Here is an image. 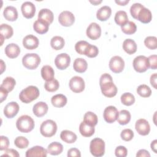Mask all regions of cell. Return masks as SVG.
Returning a JSON list of instances; mask_svg holds the SVG:
<instances>
[{
    "label": "cell",
    "mask_w": 157,
    "mask_h": 157,
    "mask_svg": "<svg viewBox=\"0 0 157 157\" xmlns=\"http://www.w3.org/2000/svg\"><path fill=\"white\" fill-rule=\"evenodd\" d=\"M99 85L102 93L105 97L112 98L117 93L118 89L113 83L112 77L109 74L104 73L101 75L99 79Z\"/></svg>",
    "instance_id": "cell-1"
},
{
    "label": "cell",
    "mask_w": 157,
    "mask_h": 157,
    "mask_svg": "<svg viewBox=\"0 0 157 157\" xmlns=\"http://www.w3.org/2000/svg\"><path fill=\"white\" fill-rule=\"evenodd\" d=\"M39 90L36 86L30 85L22 90L19 94V99L25 104L30 103L39 96Z\"/></svg>",
    "instance_id": "cell-2"
},
{
    "label": "cell",
    "mask_w": 157,
    "mask_h": 157,
    "mask_svg": "<svg viewBox=\"0 0 157 157\" xmlns=\"http://www.w3.org/2000/svg\"><path fill=\"white\" fill-rule=\"evenodd\" d=\"M34 120L30 116L27 115L20 116L16 121L17 128L21 132H29L34 129Z\"/></svg>",
    "instance_id": "cell-3"
},
{
    "label": "cell",
    "mask_w": 157,
    "mask_h": 157,
    "mask_svg": "<svg viewBox=\"0 0 157 157\" xmlns=\"http://www.w3.org/2000/svg\"><path fill=\"white\" fill-rule=\"evenodd\" d=\"M90 151L95 157L102 156L105 153V142L100 138H94L91 140Z\"/></svg>",
    "instance_id": "cell-4"
},
{
    "label": "cell",
    "mask_w": 157,
    "mask_h": 157,
    "mask_svg": "<svg viewBox=\"0 0 157 157\" xmlns=\"http://www.w3.org/2000/svg\"><path fill=\"white\" fill-rule=\"evenodd\" d=\"M57 131V125L52 120H47L42 123L40 126V132L45 137L53 136Z\"/></svg>",
    "instance_id": "cell-5"
},
{
    "label": "cell",
    "mask_w": 157,
    "mask_h": 157,
    "mask_svg": "<svg viewBox=\"0 0 157 157\" xmlns=\"http://www.w3.org/2000/svg\"><path fill=\"white\" fill-rule=\"evenodd\" d=\"M40 63V56L34 53H26L22 58L23 65L28 69H36Z\"/></svg>",
    "instance_id": "cell-6"
},
{
    "label": "cell",
    "mask_w": 157,
    "mask_h": 157,
    "mask_svg": "<svg viewBox=\"0 0 157 157\" xmlns=\"http://www.w3.org/2000/svg\"><path fill=\"white\" fill-rule=\"evenodd\" d=\"M132 65L134 70L139 73L145 72L150 67L148 59L144 55L136 56L133 60Z\"/></svg>",
    "instance_id": "cell-7"
},
{
    "label": "cell",
    "mask_w": 157,
    "mask_h": 157,
    "mask_svg": "<svg viewBox=\"0 0 157 157\" xmlns=\"http://www.w3.org/2000/svg\"><path fill=\"white\" fill-rule=\"evenodd\" d=\"M70 89L76 93L82 92L85 89V81L79 76H74L71 78L69 83Z\"/></svg>",
    "instance_id": "cell-8"
},
{
    "label": "cell",
    "mask_w": 157,
    "mask_h": 157,
    "mask_svg": "<svg viewBox=\"0 0 157 157\" xmlns=\"http://www.w3.org/2000/svg\"><path fill=\"white\" fill-rule=\"evenodd\" d=\"M109 68L114 73H120L124 67V61L120 56H113L109 61Z\"/></svg>",
    "instance_id": "cell-9"
},
{
    "label": "cell",
    "mask_w": 157,
    "mask_h": 157,
    "mask_svg": "<svg viewBox=\"0 0 157 157\" xmlns=\"http://www.w3.org/2000/svg\"><path fill=\"white\" fill-rule=\"evenodd\" d=\"M58 21L63 26H71L75 21V17L71 12L64 10L59 13L58 16Z\"/></svg>",
    "instance_id": "cell-10"
},
{
    "label": "cell",
    "mask_w": 157,
    "mask_h": 157,
    "mask_svg": "<svg viewBox=\"0 0 157 157\" xmlns=\"http://www.w3.org/2000/svg\"><path fill=\"white\" fill-rule=\"evenodd\" d=\"M118 111L117 109L113 105L107 107L103 112V117L104 120L108 123H114L118 118Z\"/></svg>",
    "instance_id": "cell-11"
},
{
    "label": "cell",
    "mask_w": 157,
    "mask_h": 157,
    "mask_svg": "<svg viewBox=\"0 0 157 157\" xmlns=\"http://www.w3.org/2000/svg\"><path fill=\"white\" fill-rule=\"evenodd\" d=\"M71 58L66 53H62L58 55L55 59V64L59 70L66 69L70 64Z\"/></svg>",
    "instance_id": "cell-12"
},
{
    "label": "cell",
    "mask_w": 157,
    "mask_h": 157,
    "mask_svg": "<svg viewBox=\"0 0 157 157\" xmlns=\"http://www.w3.org/2000/svg\"><path fill=\"white\" fill-rule=\"evenodd\" d=\"M86 36L92 40H96L101 35V26L96 23H91L88 26L86 31Z\"/></svg>",
    "instance_id": "cell-13"
},
{
    "label": "cell",
    "mask_w": 157,
    "mask_h": 157,
    "mask_svg": "<svg viewBox=\"0 0 157 157\" xmlns=\"http://www.w3.org/2000/svg\"><path fill=\"white\" fill-rule=\"evenodd\" d=\"M135 128L137 132L142 136H147L150 131V126L148 121L144 118H140L136 121Z\"/></svg>",
    "instance_id": "cell-14"
},
{
    "label": "cell",
    "mask_w": 157,
    "mask_h": 157,
    "mask_svg": "<svg viewBox=\"0 0 157 157\" xmlns=\"http://www.w3.org/2000/svg\"><path fill=\"white\" fill-rule=\"evenodd\" d=\"M21 10L23 17L26 18H31L35 15L36 7L33 2L30 1H26L22 4L21 6Z\"/></svg>",
    "instance_id": "cell-15"
},
{
    "label": "cell",
    "mask_w": 157,
    "mask_h": 157,
    "mask_svg": "<svg viewBox=\"0 0 157 157\" xmlns=\"http://www.w3.org/2000/svg\"><path fill=\"white\" fill-rule=\"evenodd\" d=\"M38 38L32 34L26 36L23 39V45L28 50H34L37 48L39 46Z\"/></svg>",
    "instance_id": "cell-16"
},
{
    "label": "cell",
    "mask_w": 157,
    "mask_h": 157,
    "mask_svg": "<svg viewBox=\"0 0 157 157\" xmlns=\"http://www.w3.org/2000/svg\"><path fill=\"white\" fill-rule=\"evenodd\" d=\"M19 105L16 102H9L4 109V114L7 118H12L18 113Z\"/></svg>",
    "instance_id": "cell-17"
},
{
    "label": "cell",
    "mask_w": 157,
    "mask_h": 157,
    "mask_svg": "<svg viewBox=\"0 0 157 157\" xmlns=\"http://www.w3.org/2000/svg\"><path fill=\"white\" fill-rule=\"evenodd\" d=\"M47 150L42 146H34L32 148L28 149L26 151V157H34V156H40L46 157L47 155Z\"/></svg>",
    "instance_id": "cell-18"
},
{
    "label": "cell",
    "mask_w": 157,
    "mask_h": 157,
    "mask_svg": "<svg viewBox=\"0 0 157 157\" xmlns=\"http://www.w3.org/2000/svg\"><path fill=\"white\" fill-rule=\"evenodd\" d=\"M50 24L42 20V19H37L36 20L33 24V28L34 30L39 34H43L46 33L48 31Z\"/></svg>",
    "instance_id": "cell-19"
},
{
    "label": "cell",
    "mask_w": 157,
    "mask_h": 157,
    "mask_svg": "<svg viewBox=\"0 0 157 157\" xmlns=\"http://www.w3.org/2000/svg\"><path fill=\"white\" fill-rule=\"evenodd\" d=\"M48 109V105L45 102L40 101L34 105L33 112L36 117H41L44 116L47 113Z\"/></svg>",
    "instance_id": "cell-20"
},
{
    "label": "cell",
    "mask_w": 157,
    "mask_h": 157,
    "mask_svg": "<svg viewBox=\"0 0 157 157\" xmlns=\"http://www.w3.org/2000/svg\"><path fill=\"white\" fill-rule=\"evenodd\" d=\"M5 54L10 58H15L20 53L19 46L14 43L8 44L5 48Z\"/></svg>",
    "instance_id": "cell-21"
},
{
    "label": "cell",
    "mask_w": 157,
    "mask_h": 157,
    "mask_svg": "<svg viewBox=\"0 0 157 157\" xmlns=\"http://www.w3.org/2000/svg\"><path fill=\"white\" fill-rule=\"evenodd\" d=\"M3 15L6 20L10 21H14L18 18V12L15 7L9 6L4 9Z\"/></svg>",
    "instance_id": "cell-22"
},
{
    "label": "cell",
    "mask_w": 157,
    "mask_h": 157,
    "mask_svg": "<svg viewBox=\"0 0 157 157\" xmlns=\"http://www.w3.org/2000/svg\"><path fill=\"white\" fill-rule=\"evenodd\" d=\"M151 19H152V14L151 11L148 9L144 7L139 12L137 20H138L140 22L143 23H148L151 21Z\"/></svg>",
    "instance_id": "cell-23"
},
{
    "label": "cell",
    "mask_w": 157,
    "mask_h": 157,
    "mask_svg": "<svg viewBox=\"0 0 157 157\" xmlns=\"http://www.w3.org/2000/svg\"><path fill=\"white\" fill-rule=\"evenodd\" d=\"M112 13L111 8L108 6H104L99 9L96 12V17L100 21H106Z\"/></svg>",
    "instance_id": "cell-24"
},
{
    "label": "cell",
    "mask_w": 157,
    "mask_h": 157,
    "mask_svg": "<svg viewBox=\"0 0 157 157\" xmlns=\"http://www.w3.org/2000/svg\"><path fill=\"white\" fill-rule=\"evenodd\" d=\"M79 131L82 136L83 137H89L93 136L94 133L95 129L94 126H91L86 123H85L83 121L80 123L79 126Z\"/></svg>",
    "instance_id": "cell-25"
},
{
    "label": "cell",
    "mask_w": 157,
    "mask_h": 157,
    "mask_svg": "<svg viewBox=\"0 0 157 157\" xmlns=\"http://www.w3.org/2000/svg\"><path fill=\"white\" fill-rule=\"evenodd\" d=\"M88 67V63L86 61L82 58H76L73 63V68L75 71L78 73H83L85 72Z\"/></svg>",
    "instance_id": "cell-26"
},
{
    "label": "cell",
    "mask_w": 157,
    "mask_h": 157,
    "mask_svg": "<svg viewBox=\"0 0 157 157\" xmlns=\"http://www.w3.org/2000/svg\"><path fill=\"white\" fill-rule=\"evenodd\" d=\"M60 137L63 141L67 144H73L77 139V135L69 130L62 131L60 134Z\"/></svg>",
    "instance_id": "cell-27"
},
{
    "label": "cell",
    "mask_w": 157,
    "mask_h": 157,
    "mask_svg": "<svg viewBox=\"0 0 157 157\" xmlns=\"http://www.w3.org/2000/svg\"><path fill=\"white\" fill-rule=\"evenodd\" d=\"M123 50L129 55H132L137 51V44L131 39H126L123 42Z\"/></svg>",
    "instance_id": "cell-28"
},
{
    "label": "cell",
    "mask_w": 157,
    "mask_h": 157,
    "mask_svg": "<svg viewBox=\"0 0 157 157\" xmlns=\"http://www.w3.org/2000/svg\"><path fill=\"white\" fill-rule=\"evenodd\" d=\"M67 98L62 94H57L53 96L51 98V102L54 107H63L67 103Z\"/></svg>",
    "instance_id": "cell-29"
},
{
    "label": "cell",
    "mask_w": 157,
    "mask_h": 157,
    "mask_svg": "<svg viewBox=\"0 0 157 157\" xmlns=\"http://www.w3.org/2000/svg\"><path fill=\"white\" fill-rule=\"evenodd\" d=\"M41 76L45 81H50L54 78L55 72L52 66L45 65L41 69Z\"/></svg>",
    "instance_id": "cell-30"
},
{
    "label": "cell",
    "mask_w": 157,
    "mask_h": 157,
    "mask_svg": "<svg viewBox=\"0 0 157 157\" xmlns=\"http://www.w3.org/2000/svg\"><path fill=\"white\" fill-rule=\"evenodd\" d=\"M38 18L42 19L48 22L49 24H51L53 21L54 16L52 11H51L48 9L44 8V9H42L39 12Z\"/></svg>",
    "instance_id": "cell-31"
},
{
    "label": "cell",
    "mask_w": 157,
    "mask_h": 157,
    "mask_svg": "<svg viewBox=\"0 0 157 157\" xmlns=\"http://www.w3.org/2000/svg\"><path fill=\"white\" fill-rule=\"evenodd\" d=\"M47 152L52 155H58L63 150V145L58 142H53L50 144L47 147Z\"/></svg>",
    "instance_id": "cell-32"
},
{
    "label": "cell",
    "mask_w": 157,
    "mask_h": 157,
    "mask_svg": "<svg viewBox=\"0 0 157 157\" xmlns=\"http://www.w3.org/2000/svg\"><path fill=\"white\" fill-rule=\"evenodd\" d=\"M115 23L121 26L125 25L129 20L126 12L124 10H118L116 12L114 18Z\"/></svg>",
    "instance_id": "cell-33"
},
{
    "label": "cell",
    "mask_w": 157,
    "mask_h": 157,
    "mask_svg": "<svg viewBox=\"0 0 157 157\" xmlns=\"http://www.w3.org/2000/svg\"><path fill=\"white\" fill-rule=\"evenodd\" d=\"M131 113L127 110H121L118 113V116L117 118L118 123L121 125H125L128 124L131 120Z\"/></svg>",
    "instance_id": "cell-34"
},
{
    "label": "cell",
    "mask_w": 157,
    "mask_h": 157,
    "mask_svg": "<svg viewBox=\"0 0 157 157\" xmlns=\"http://www.w3.org/2000/svg\"><path fill=\"white\" fill-rule=\"evenodd\" d=\"M64 39L61 36H54L50 40V45L52 48L55 50H59L62 49L64 47Z\"/></svg>",
    "instance_id": "cell-35"
},
{
    "label": "cell",
    "mask_w": 157,
    "mask_h": 157,
    "mask_svg": "<svg viewBox=\"0 0 157 157\" xmlns=\"http://www.w3.org/2000/svg\"><path fill=\"white\" fill-rule=\"evenodd\" d=\"M13 34V30L11 26L2 23L0 26V34L5 39L10 38Z\"/></svg>",
    "instance_id": "cell-36"
},
{
    "label": "cell",
    "mask_w": 157,
    "mask_h": 157,
    "mask_svg": "<svg viewBox=\"0 0 157 157\" xmlns=\"http://www.w3.org/2000/svg\"><path fill=\"white\" fill-rule=\"evenodd\" d=\"M83 121L91 126H95L98 121V116L92 112H87L84 115Z\"/></svg>",
    "instance_id": "cell-37"
},
{
    "label": "cell",
    "mask_w": 157,
    "mask_h": 157,
    "mask_svg": "<svg viewBox=\"0 0 157 157\" xmlns=\"http://www.w3.org/2000/svg\"><path fill=\"white\" fill-rule=\"evenodd\" d=\"M16 84L15 80L12 77H6L1 83L0 86H2L4 89H6L8 92L11 91L14 88V86Z\"/></svg>",
    "instance_id": "cell-38"
},
{
    "label": "cell",
    "mask_w": 157,
    "mask_h": 157,
    "mask_svg": "<svg viewBox=\"0 0 157 157\" xmlns=\"http://www.w3.org/2000/svg\"><path fill=\"white\" fill-rule=\"evenodd\" d=\"M121 31L126 34H132L136 33L137 30V26L134 22L128 21L125 25L121 26Z\"/></svg>",
    "instance_id": "cell-39"
},
{
    "label": "cell",
    "mask_w": 157,
    "mask_h": 157,
    "mask_svg": "<svg viewBox=\"0 0 157 157\" xmlns=\"http://www.w3.org/2000/svg\"><path fill=\"white\" fill-rule=\"evenodd\" d=\"M121 102L123 104L129 106L132 105L135 102V97L131 93H124L121 96Z\"/></svg>",
    "instance_id": "cell-40"
},
{
    "label": "cell",
    "mask_w": 157,
    "mask_h": 157,
    "mask_svg": "<svg viewBox=\"0 0 157 157\" xmlns=\"http://www.w3.org/2000/svg\"><path fill=\"white\" fill-rule=\"evenodd\" d=\"M59 82L55 78H53L52 80L50 81H46L44 83L45 89L49 92L56 91L59 88Z\"/></svg>",
    "instance_id": "cell-41"
},
{
    "label": "cell",
    "mask_w": 157,
    "mask_h": 157,
    "mask_svg": "<svg viewBox=\"0 0 157 157\" xmlns=\"http://www.w3.org/2000/svg\"><path fill=\"white\" fill-rule=\"evenodd\" d=\"M137 93L141 97L148 98L151 96V90L148 85L145 84H142L137 87Z\"/></svg>",
    "instance_id": "cell-42"
},
{
    "label": "cell",
    "mask_w": 157,
    "mask_h": 157,
    "mask_svg": "<svg viewBox=\"0 0 157 157\" xmlns=\"http://www.w3.org/2000/svg\"><path fill=\"white\" fill-rule=\"evenodd\" d=\"M90 44L85 40H80L75 44V50L78 54L85 55Z\"/></svg>",
    "instance_id": "cell-43"
},
{
    "label": "cell",
    "mask_w": 157,
    "mask_h": 157,
    "mask_svg": "<svg viewBox=\"0 0 157 157\" xmlns=\"http://www.w3.org/2000/svg\"><path fill=\"white\" fill-rule=\"evenodd\" d=\"M14 144L17 147L20 149H23L28 147L29 145V140L23 136H18L15 139Z\"/></svg>",
    "instance_id": "cell-44"
},
{
    "label": "cell",
    "mask_w": 157,
    "mask_h": 157,
    "mask_svg": "<svg viewBox=\"0 0 157 157\" xmlns=\"http://www.w3.org/2000/svg\"><path fill=\"white\" fill-rule=\"evenodd\" d=\"M156 39L155 36H148L144 40V44L148 48L155 50L157 47Z\"/></svg>",
    "instance_id": "cell-45"
},
{
    "label": "cell",
    "mask_w": 157,
    "mask_h": 157,
    "mask_svg": "<svg viewBox=\"0 0 157 157\" xmlns=\"http://www.w3.org/2000/svg\"><path fill=\"white\" fill-rule=\"evenodd\" d=\"M144 6L141 4L140 3H138V2H136V3H134L133 4L131 7H130V13H131V16L135 18V19H137V15H138V13L141 10V9H142Z\"/></svg>",
    "instance_id": "cell-46"
},
{
    "label": "cell",
    "mask_w": 157,
    "mask_h": 157,
    "mask_svg": "<svg viewBox=\"0 0 157 157\" xmlns=\"http://www.w3.org/2000/svg\"><path fill=\"white\" fill-rule=\"evenodd\" d=\"M98 53H99L98 48L96 45L90 44V45L88 46L85 52V55H86L89 58H94L98 55Z\"/></svg>",
    "instance_id": "cell-47"
},
{
    "label": "cell",
    "mask_w": 157,
    "mask_h": 157,
    "mask_svg": "<svg viewBox=\"0 0 157 157\" xmlns=\"http://www.w3.org/2000/svg\"><path fill=\"white\" fill-rule=\"evenodd\" d=\"M121 137L124 141H130L134 137V132L131 129H124L121 132Z\"/></svg>",
    "instance_id": "cell-48"
},
{
    "label": "cell",
    "mask_w": 157,
    "mask_h": 157,
    "mask_svg": "<svg viewBox=\"0 0 157 157\" xmlns=\"http://www.w3.org/2000/svg\"><path fill=\"white\" fill-rule=\"evenodd\" d=\"M115 154L118 157H125L128 155V150L124 146H118L115 148Z\"/></svg>",
    "instance_id": "cell-49"
},
{
    "label": "cell",
    "mask_w": 157,
    "mask_h": 157,
    "mask_svg": "<svg viewBox=\"0 0 157 157\" xmlns=\"http://www.w3.org/2000/svg\"><path fill=\"white\" fill-rule=\"evenodd\" d=\"M0 150H6L9 146V140L8 137L4 136H0Z\"/></svg>",
    "instance_id": "cell-50"
},
{
    "label": "cell",
    "mask_w": 157,
    "mask_h": 157,
    "mask_svg": "<svg viewBox=\"0 0 157 157\" xmlns=\"http://www.w3.org/2000/svg\"><path fill=\"white\" fill-rule=\"evenodd\" d=\"M149 61L150 67L151 69H156L157 68V56L156 55H152L148 58Z\"/></svg>",
    "instance_id": "cell-51"
},
{
    "label": "cell",
    "mask_w": 157,
    "mask_h": 157,
    "mask_svg": "<svg viewBox=\"0 0 157 157\" xmlns=\"http://www.w3.org/2000/svg\"><path fill=\"white\" fill-rule=\"evenodd\" d=\"M4 156L18 157V156H20V155L17 150L12 149V148H10V149L7 148V150H5V153L2 155V156Z\"/></svg>",
    "instance_id": "cell-52"
},
{
    "label": "cell",
    "mask_w": 157,
    "mask_h": 157,
    "mask_svg": "<svg viewBox=\"0 0 157 157\" xmlns=\"http://www.w3.org/2000/svg\"><path fill=\"white\" fill-rule=\"evenodd\" d=\"M67 156L72 157V156H76V157H80L81 153L78 149L76 148H72L67 151Z\"/></svg>",
    "instance_id": "cell-53"
},
{
    "label": "cell",
    "mask_w": 157,
    "mask_h": 157,
    "mask_svg": "<svg viewBox=\"0 0 157 157\" xmlns=\"http://www.w3.org/2000/svg\"><path fill=\"white\" fill-rule=\"evenodd\" d=\"M8 91L2 88V86H0V96H1V102H3L4 100L6 99L7 96L8 95Z\"/></svg>",
    "instance_id": "cell-54"
},
{
    "label": "cell",
    "mask_w": 157,
    "mask_h": 157,
    "mask_svg": "<svg viewBox=\"0 0 157 157\" xmlns=\"http://www.w3.org/2000/svg\"><path fill=\"white\" fill-rule=\"evenodd\" d=\"M136 156L137 157H150V154L149 153V152L145 150V149H141L139 150L137 154H136Z\"/></svg>",
    "instance_id": "cell-55"
},
{
    "label": "cell",
    "mask_w": 157,
    "mask_h": 157,
    "mask_svg": "<svg viewBox=\"0 0 157 157\" xmlns=\"http://www.w3.org/2000/svg\"><path fill=\"white\" fill-rule=\"evenodd\" d=\"M156 73H154L151 76H150V83L151 85L153 86V88L155 89H156L157 87H156Z\"/></svg>",
    "instance_id": "cell-56"
},
{
    "label": "cell",
    "mask_w": 157,
    "mask_h": 157,
    "mask_svg": "<svg viewBox=\"0 0 157 157\" xmlns=\"http://www.w3.org/2000/svg\"><path fill=\"white\" fill-rule=\"evenodd\" d=\"M150 146H151V149L154 151V153H157V150H156V148H157V140L155 139L153 141H152L151 143Z\"/></svg>",
    "instance_id": "cell-57"
},
{
    "label": "cell",
    "mask_w": 157,
    "mask_h": 157,
    "mask_svg": "<svg viewBox=\"0 0 157 157\" xmlns=\"http://www.w3.org/2000/svg\"><path fill=\"white\" fill-rule=\"evenodd\" d=\"M115 2L120 6H125L129 2V0H115Z\"/></svg>",
    "instance_id": "cell-58"
},
{
    "label": "cell",
    "mask_w": 157,
    "mask_h": 157,
    "mask_svg": "<svg viewBox=\"0 0 157 157\" xmlns=\"http://www.w3.org/2000/svg\"><path fill=\"white\" fill-rule=\"evenodd\" d=\"M1 74H2L4 70H6V65L3 61V60H1Z\"/></svg>",
    "instance_id": "cell-59"
},
{
    "label": "cell",
    "mask_w": 157,
    "mask_h": 157,
    "mask_svg": "<svg viewBox=\"0 0 157 157\" xmlns=\"http://www.w3.org/2000/svg\"><path fill=\"white\" fill-rule=\"evenodd\" d=\"M90 2L93 4V5H98L99 4H100L101 2H102V1H90Z\"/></svg>",
    "instance_id": "cell-60"
}]
</instances>
